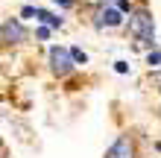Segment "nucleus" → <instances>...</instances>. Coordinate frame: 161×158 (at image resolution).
Returning <instances> with one entry per match:
<instances>
[{"instance_id":"9","label":"nucleus","mask_w":161,"mask_h":158,"mask_svg":"<svg viewBox=\"0 0 161 158\" xmlns=\"http://www.w3.org/2000/svg\"><path fill=\"white\" fill-rule=\"evenodd\" d=\"M38 15V9H32V6H24L21 9V18H35Z\"/></svg>"},{"instance_id":"1","label":"nucleus","mask_w":161,"mask_h":158,"mask_svg":"<svg viewBox=\"0 0 161 158\" xmlns=\"http://www.w3.org/2000/svg\"><path fill=\"white\" fill-rule=\"evenodd\" d=\"M129 32L141 41V47H147V50L155 47V24H153V15L144 6L129 12Z\"/></svg>"},{"instance_id":"2","label":"nucleus","mask_w":161,"mask_h":158,"mask_svg":"<svg viewBox=\"0 0 161 158\" xmlns=\"http://www.w3.org/2000/svg\"><path fill=\"white\" fill-rule=\"evenodd\" d=\"M123 24V12L117 6H106L103 3L100 9H97V15H94V26H97V30H114V26H120Z\"/></svg>"},{"instance_id":"3","label":"nucleus","mask_w":161,"mask_h":158,"mask_svg":"<svg viewBox=\"0 0 161 158\" xmlns=\"http://www.w3.org/2000/svg\"><path fill=\"white\" fill-rule=\"evenodd\" d=\"M73 56L70 50H64V47H50V68L53 73H59V76H68V73L73 70Z\"/></svg>"},{"instance_id":"6","label":"nucleus","mask_w":161,"mask_h":158,"mask_svg":"<svg viewBox=\"0 0 161 158\" xmlns=\"http://www.w3.org/2000/svg\"><path fill=\"white\" fill-rule=\"evenodd\" d=\"M35 18H38L41 24H47V26H59V30L64 26V18H59V15H50V12H44V9H38V15H35Z\"/></svg>"},{"instance_id":"5","label":"nucleus","mask_w":161,"mask_h":158,"mask_svg":"<svg viewBox=\"0 0 161 158\" xmlns=\"http://www.w3.org/2000/svg\"><path fill=\"white\" fill-rule=\"evenodd\" d=\"M108 158H135V146H132V138L120 135L108 150Z\"/></svg>"},{"instance_id":"7","label":"nucleus","mask_w":161,"mask_h":158,"mask_svg":"<svg viewBox=\"0 0 161 158\" xmlns=\"http://www.w3.org/2000/svg\"><path fill=\"white\" fill-rule=\"evenodd\" d=\"M70 56H73V62H76V64H88V53H85V50L70 47Z\"/></svg>"},{"instance_id":"10","label":"nucleus","mask_w":161,"mask_h":158,"mask_svg":"<svg viewBox=\"0 0 161 158\" xmlns=\"http://www.w3.org/2000/svg\"><path fill=\"white\" fill-rule=\"evenodd\" d=\"M114 70L117 73H129V64L126 62H114Z\"/></svg>"},{"instance_id":"11","label":"nucleus","mask_w":161,"mask_h":158,"mask_svg":"<svg viewBox=\"0 0 161 158\" xmlns=\"http://www.w3.org/2000/svg\"><path fill=\"white\" fill-rule=\"evenodd\" d=\"M53 3H56V6H62V9H70L76 0H53Z\"/></svg>"},{"instance_id":"12","label":"nucleus","mask_w":161,"mask_h":158,"mask_svg":"<svg viewBox=\"0 0 161 158\" xmlns=\"http://www.w3.org/2000/svg\"><path fill=\"white\" fill-rule=\"evenodd\" d=\"M35 35H38V38L44 41V38H50V30H47V26H41V30H38V32H35Z\"/></svg>"},{"instance_id":"4","label":"nucleus","mask_w":161,"mask_h":158,"mask_svg":"<svg viewBox=\"0 0 161 158\" xmlns=\"http://www.w3.org/2000/svg\"><path fill=\"white\" fill-rule=\"evenodd\" d=\"M0 35H3V44H21L26 38V30L21 26L18 18H6L3 26H0Z\"/></svg>"},{"instance_id":"8","label":"nucleus","mask_w":161,"mask_h":158,"mask_svg":"<svg viewBox=\"0 0 161 158\" xmlns=\"http://www.w3.org/2000/svg\"><path fill=\"white\" fill-rule=\"evenodd\" d=\"M147 64H149V68H158V64H161V50H149L147 53Z\"/></svg>"}]
</instances>
